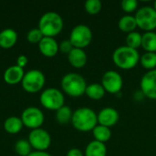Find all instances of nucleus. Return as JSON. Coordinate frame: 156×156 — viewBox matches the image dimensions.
Masks as SVG:
<instances>
[{
    "mask_svg": "<svg viewBox=\"0 0 156 156\" xmlns=\"http://www.w3.org/2000/svg\"><path fill=\"white\" fill-rule=\"evenodd\" d=\"M120 119L118 111L112 107H106L100 111L98 113V124L111 128L115 125Z\"/></svg>",
    "mask_w": 156,
    "mask_h": 156,
    "instance_id": "nucleus-13",
    "label": "nucleus"
},
{
    "mask_svg": "<svg viewBox=\"0 0 156 156\" xmlns=\"http://www.w3.org/2000/svg\"><path fill=\"white\" fill-rule=\"evenodd\" d=\"M27 141L33 149L39 152H46L51 144L50 134L42 128L32 130L28 134Z\"/></svg>",
    "mask_w": 156,
    "mask_h": 156,
    "instance_id": "nucleus-9",
    "label": "nucleus"
},
{
    "mask_svg": "<svg viewBox=\"0 0 156 156\" xmlns=\"http://www.w3.org/2000/svg\"><path fill=\"white\" fill-rule=\"evenodd\" d=\"M25 75L24 69L18 67L17 65H13L8 67L4 72V80L9 85H16L22 81Z\"/></svg>",
    "mask_w": 156,
    "mask_h": 156,
    "instance_id": "nucleus-15",
    "label": "nucleus"
},
{
    "mask_svg": "<svg viewBox=\"0 0 156 156\" xmlns=\"http://www.w3.org/2000/svg\"><path fill=\"white\" fill-rule=\"evenodd\" d=\"M137 27L145 32L154 31L156 28V10L154 6L144 5L139 8L134 16Z\"/></svg>",
    "mask_w": 156,
    "mask_h": 156,
    "instance_id": "nucleus-7",
    "label": "nucleus"
},
{
    "mask_svg": "<svg viewBox=\"0 0 156 156\" xmlns=\"http://www.w3.org/2000/svg\"><path fill=\"white\" fill-rule=\"evenodd\" d=\"M28 63V58L26 55H20L18 56L17 59H16V65L22 69H24V67H26Z\"/></svg>",
    "mask_w": 156,
    "mask_h": 156,
    "instance_id": "nucleus-32",
    "label": "nucleus"
},
{
    "mask_svg": "<svg viewBox=\"0 0 156 156\" xmlns=\"http://www.w3.org/2000/svg\"><path fill=\"white\" fill-rule=\"evenodd\" d=\"M43 37L44 36L41 33V31L38 29V27L30 29L27 34V39L31 44H38L42 40Z\"/></svg>",
    "mask_w": 156,
    "mask_h": 156,
    "instance_id": "nucleus-29",
    "label": "nucleus"
},
{
    "mask_svg": "<svg viewBox=\"0 0 156 156\" xmlns=\"http://www.w3.org/2000/svg\"><path fill=\"white\" fill-rule=\"evenodd\" d=\"M73 46L71 44V42L69 41V39H66V40H63L61 41L59 44H58V48L59 50L62 52V53H65V54H69L72 49H73Z\"/></svg>",
    "mask_w": 156,
    "mask_h": 156,
    "instance_id": "nucleus-31",
    "label": "nucleus"
},
{
    "mask_svg": "<svg viewBox=\"0 0 156 156\" xmlns=\"http://www.w3.org/2000/svg\"><path fill=\"white\" fill-rule=\"evenodd\" d=\"M154 9L156 10V1L154 2Z\"/></svg>",
    "mask_w": 156,
    "mask_h": 156,
    "instance_id": "nucleus-35",
    "label": "nucleus"
},
{
    "mask_svg": "<svg viewBox=\"0 0 156 156\" xmlns=\"http://www.w3.org/2000/svg\"><path fill=\"white\" fill-rule=\"evenodd\" d=\"M92 133L96 141L103 143V144L108 142L112 137L111 129L109 127H106L101 124H97L95 126V128L92 130Z\"/></svg>",
    "mask_w": 156,
    "mask_h": 156,
    "instance_id": "nucleus-23",
    "label": "nucleus"
},
{
    "mask_svg": "<svg viewBox=\"0 0 156 156\" xmlns=\"http://www.w3.org/2000/svg\"><path fill=\"white\" fill-rule=\"evenodd\" d=\"M31 145L27 140H18L15 144V151L18 156H28L31 154Z\"/></svg>",
    "mask_w": 156,
    "mask_h": 156,
    "instance_id": "nucleus-26",
    "label": "nucleus"
},
{
    "mask_svg": "<svg viewBox=\"0 0 156 156\" xmlns=\"http://www.w3.org/2000/svg\"><path fill=\"white\" fill-rule=\"evenodd\" d=\"M17 41V33L12 28H5L0 32V47L11 48Z\"/></svg>",
    "mask_w": 156,
    "mask_h": 156,
    "instance_id": "nucleus-17",
    "label": "nucleus"
},
{
    "mask_svg": "<svg viewBox=\"0 0 156 156\" xmlns=\"http://www.w3.org/2000/svg\"><path fill=\"white\" fill-rule=\"evenodd\" d=\"M72 115L73 112L70 107L67 105H64L61 108H59L58 111H56V120L61 125L68 124L69 122H71Z\"/></svg>",
    "mask_w": 156,
    "mask_h": 156,
    "instance_id": "nucleus-24",
    "label": "nucleus"
},
{
    "mask_svg": "<svg viewBox=\"0 0 156 156\" xmlns=\"http://www.w3.org/2000/svg\"><path fill=\"white\" fill-rule=\"evenodd\" d=\"M21 121L23 125L31 130L38 129L42 126L45 116L43 112L37 107H27L21 114Z\"/></svg>",
    "mask_w": 156,
    "mask_h": 156,
    "instance_id": "nucleus-10",
    "label": "nucleus"
},
{
    "mask_svg": "<svg viewBox=\"0 0 156 156\" xmlns=\"http://www.w3.org/2000/svg\"><path fill=\"white\" fill-rule=\"evenodd\" d=\"M146 52H156V32L148 31L142 35V46Z\"/></svg>",
    "mask_w": 156,
    "mask_h": 156,
    "instance_id": "nucleus-20",
    "label": "nucleus"
},
{
    "mask_svg": "<svg viewBox=\"0 0 156 156\" xmlns=\"http://www.w3.org/2000/svg\"><path fill=\"white\" fill-rule=\"evenodd\" d=\"M126 46L137 49L142 46V35L137 31L128 33L126 37Z\"/></svg>",
    "mask_w": 156,
    "mask_h": 156,
    "instance_id": "nucleus-27",
    "label": "nucleus"
},
{
    "mask_svg": "<svg viewBox=\"0 0 156 156\" xmlns=\"http://www.w3.org/2000/svg\"><path fill=\"white\" fill-rule=\"evenodd\" d=\"M45 82V75L41 70L38 69H30L26 72L21 81L23 89L28 93L38 92L43 89Z\"/></svg>",
    "mask_w": 156,
    "mask_h": 156,
    "instance_id": "nucleus-6",
    "label": "nucleus"
},
{
    "mask_svg": "<svg viewBox=\"0 0 156 156\" xmlns=\"http://www.w3.org/2000/svg\"><path fill=\"white\" fill-rule=\"evenodd\" d=\"M142 66L148 70L156 69V52H145L140 58Z\"/></svg>",
    "mask_w": 156,
    "mask_h": 156,
    "instance_id": "nucleus-25",
    "label": "nucleus"
},
{
    "mask_svg": "<svg viewBox=\"0 0 156 156\" xmlns=\"http://www.w3.org/2000/svg\"><path fill=\"white\" fill-rule=\"evenodd\" d=\"M106 90H104L103 86L99 83H91L87 85L85 93L86 95L91 100H101L104 97Z\"/></svg>",
    "mask_w": 156,
    "mask_h": 156,
    "instance_id": "nucleus-22",
    "label": "nucleus"
},
{
    "mask_svg": "<svg viewBox=\"0 0 156 156\" xmlns=\"http://www.w3.org/2000/svg\"><path fill=\"white\" fill-rule=\"evenodd\" d=\"M23 122L20 117L17 116H10L4 122V129L6 133L10 134L18 133L23 128Z\"/></svg>",
    "mask_w": 156,
    "mask_h": 156,
    "instance_id": "nucleus-19",
    "label": "nucleus"
},
{
    "mask_svg": "<svg viewBox=\"0 0 156 156\" xmlns=\"http://www.w3.org/2000/svg\"><path fill=\"white\" fill-rule=\"evenodd\" d=\"M15 156H18V155H15Z\"/></svg>",
    "mask_w": 156,
    "mask_h": 156,
    "instance_id": "nucleus-36",
    "label": "nucleus"
},
{
    "mask_svg": "<svg viewBox=\"0 0 156 156\" xmlns=\"http://www.w3.org/2000/svg\"><path fill=\"white\" fill-rule=\"evenodd\" d=\"M39 101L44 108L51 111H58L65 105L63 93L56 88H48L44 90L39 96Z\"/></svg>",
    "mask_w": 156,
    "mask_h": 156,
    "instance_id": "nucleus-5",
    "label": "nucleus"
},
{
    "mask_svg": "<svg viewBox=\"0 0 156 156\" xmlns=\"http://www.w3.org/2000/svg\"><path fill=\"white\" fill-rule=\"evenodd\" d=\"M101 85L106 91L110 93H118L123 86L122 77L115 70H108L102 75Z\"/></svg>",
    "mask_w": 156,
    "mask_h": 156,
    "instance_id": "nucleus-11",
    "label": "nucleus"
},
{
    "mask_svg": "<svg viewBox=\"0 0 156 156\" xmlns=\"http://www.w3.org/2000/svg\"><path fill=\"white\" fill-rule=\"evenodd\" d=\"M69 39L74 48L83 49L90 44L92 40V31L87 25H77L72 28Z\"/></svg>",
    "mask_w": 156,
    "mask_h": 156,
    "instance_id": "nucleus-8",
    "label": "nucleus"
},
{
    "mask_svg": "<svg viewBox=\"0 0 156 156\" xmlns=\"http://www.w3.org/2000/svg\"><path fill=\"white\" fill-rule=\"evenodd\" d=\"M28 156H51L47 152H39V151H34L31 152V154Z\"/></svg>",
    "mask_w": 156,
    "mask_h": 156,
    "instance_id": "nucleus-34",
    "label": "nucleus"
},
{
    "mask_svg": "<svg viewBox=\"0 0 156 156\" xmlns=\"http://www.w3.org/2000/svg\"><path fill=\"white\" fill-rule=\"evenodd\" d=\"M121 5H122V8L125 12L131 13L137 9L138 1L137 0H122L121 3Z\"/></svg>",
    "mask_w": 156,
    "mask_h": 156,
    "instance_id": "nucleus-30",
    "label": "nucleus"
},
{
    "mask_svg": "<svg viewBox=\"0 0 156 156\" xmlns=\"http://www.w3.org/2000/svg\"><path fill=\"white\" fill-rule=\"evenodd\" d=\"M38 49L40 53L48 58H52L58 52V43L54 37H44L38 43Z\"/></svg>",
    "mask_w": 156,
    "mask_h": 156,
    "instance_id": "nucleus-14",
    "label": "nucleus"
},
{
    "mask_svg": "<svg viewBox=\"0 0 156 156\" xmlns=\"http://www.w3.org/2000/svg\"><path fill=\"white\" fill-rule=\"evenodd\" d=\"M63 91L71 97H80L85 93L87 83L85 79L78 73H67L61 80Z\"/></svg>",
    "mask_w": 156,
    "mask_h": 156,
    "instance_id": "nucleus-4",
    "label": "nucleus"
},
{
    "mask_svg": "<svg viewBox=\"0 0 156 156\" xmlns=\"http://www.w3.org/2000/svg\"><path fill=\"white\" fill-rule=\"evenodd\" d=\"M71 123L80 132L92 131L98 124V114L90 108H79L73 112Z\"/></svg>",
    "mask_w": 156,
    "mask_h": 156,
    "instance_id": "nucleus-1",
    "label": "nucleus"
},
{
    "mask_svg": "<svg viewBox=\"0 0 156 156\" xmlns=\"http://www.w3.org/2000/svg\"><path fill=\"white\" fill-rule=\"evenodd\" d=\"M140 54L137 49L128 46H121L112 53L114 64L122 69H131L140 61Z\"/></svg>",
    "mask_w": 156,
    "mask_h": 156,
    "instance_id": "nucleus-2",
    "label": "nucleus"
},
{
    "mask_svg": "<svg viewBox=\"0 0 156 156\" xmlns=\"http://www.w3.org/2000/svg\"><path fill=\"white\" fill-rule=\"evenodd\" d=\"M84 7L89 14L95 15L101 11L102 7V4L100 0H87L85 2Z\"/></svg>",
    "mask_w": 156,
    "mask_h": 156,
    "instance_id": "nucleus-28",
    "label": "nucleus"
},
{
    "mask_svg": "<svg viewBox=\"0 0 156 156\" xmlns=\"http://www.w3.org/2000/svg\"><path fill=\"white\" fill-rule=\"evenodd\" d=\"M107 155V148L105 144L98 142L96 140L91 141L86 146L85 156H106Z\"/></svg>",
    "mask_w": 156,
    "mask_h": 156,
    "instance_id": "nucleus-18",
    "label": "nucleus"
},
{
    "mask_svg": "<svg viewBox=\"0 0 156 156\" xmlns=\"http://www.w3.org/2000/svg\"><path fill=\"white\" fill-rule=\"evenodd\" d=\"M68 59L72 67L76 69H80L86 65L88 60V56L84 51V49L73 48V49L68 54Z\"/></svg>",
    "mask_w": 156,
    "mask_h": 156,
    "instance_id": "nucleus-16",
    "label": "nucleus"
},
{
    "mask_svg": "<svg viewBox=\"0 0 156 156\" xmlns=\"http://www.w3.org/2000/svg\"><path fill=\"white\" fill-rule=\"evenodd\" d=\"M66 156H84L83 155V153L78 149V148H71L70 150L68 151L67 153V155Z\"/></svg>",
    "mask_w": 156,
    "mask_h": 156,
    "instance_id": "nucleus-33",
    "label": "nucleus"
},
{
    "mask_svg": "<svg viewBox=\"0 0 156 156\" xmlns=\"http://www.w3.org/2000/svg\"><path fill=\"white\" fill-rule=\"evenodd\" d=\"M140 86L145 97L156 100V69L149 70L142 77Z\"/></svg>",
    "mask_w": 156,
    "mask_h": 156,
    "instance_id": "nucleus-12",
    "label": "nucleus"
},
{
    "mask_svg": "<svg viewBox=\"0 0 156 156\" xmlns=\"http://www.w3.org/2000/svg\"><path fill=\"white\" fill-rule=\"evenodd\" d=\"M64 22L61 16L53 11L43 14L38 21V29L44 37H54L63 29Z\"/></svg>",
    "mask_w": 156,
    "mask_h": 156,
    "instance_id": "nucleus-3",
    "label": "nucleus"
},
{
    "mask_svg": "<svg viewBox=\"0 0 156 156\" xmlns=\"http://www.w3.org/2000/svg\"><path fill=\"white\" fill-rule=\"evenodd\" d=\"M119 28L126 33H131L133 31H135V28L137 27V23L134 16L131 15H125L122 16L118 22Z\"/></svg>",
    "mask_w": 156,
    "mask_h": 156,
    "instance_id": "nucleus-21",
    "label": "nucleus"
}]
</instances>
